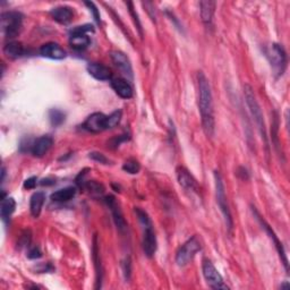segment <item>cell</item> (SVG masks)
<instances>
[{"label":"cell","mask_w":290,"mask_h":290,"mask_svg":"<svg viewBox=\"0 0 290 290\" xmlns=\"http://www.w3.org/2000/svg\"><path fill=\"white\" fill-rule=\"evenodd\" d=\"M197 86H198V108L202 118V125L205 134L212 138L215 130L213 98L211 92V86L206 76L200 72L197 74Z\"/></svg>","instance_id":"cell-1"},{"label":"cell","mask_w":290,"mask_h":290,"mask_svg":"<svg viewBox=\"0 0 290 290\" xmlns=\"http://www.w3.org/2000/svg\"><path fill=\"white\" fill-rule=\"evenodd\" d=\"M135 213L138 215L139 221L143 228V239L142 246L143 252L147 258H153L158 247V242H156V236L154 230H153V225L148 214L141 208H135Z\"/></svg>","instance_id":"cell-2"},{"label":"cell","mask_w":290,"mask_h":290,"mask_svg":"<svg viewBox=\"0 0 290 290\" xmlns=\"http://www.w3.org/2000/svg\"><path fill=\"white\" fill-rule=\"evenodd\" d=\"M244 94H245V99H246V103L248 108H250V113L252 115L253 119L258 126L259 131L262 135V140L264 141V144L267 148H269V142H268V135H267V128H265V123H264V118H263V114H262V109L259 105L258 100H256L254 92H253V89L250 85H245L244 86Z\"/></svg>","instance_id":"cell-3"},{"label":"cell","mask_w":290,"mask_h":290,"mask_svg":"<svg viewBox=\"0 0 290 290\" xmlns=\"http://www.w3.org/2000/svg\"><path fill=\"white\" fill-rule=\"evenodd\" d=\"M264 52L276 75H284L286 67H287V55H286L283 45L272 43L264 49Z\"/></svg>","instance_id":"cell-4"},{"label":"cell","mask_w":290,"mask_h":290,"mask_svg":"<svg viewBox=\"0 0 290 290\" xmlns=\"http://www.w3.org/2000/svg\"><path fill=\"white\" fill-rule=\"evenodd\" d=\"M214 180H215V194H217V203H218L219 208H220V211L223 214V218H225L228 230H229L231 233V231H233V227H234V221H233V217H231L229 205H228L226 190H225V184H223L222 177L219 171H214Z\"/></svg>","instance_id":"cell-5"},{"label":"cell","mask_w":290,"mask_h":290,"mask_svg":"<svg viewBox=\"0 0 290 290\" xmlns=\"http://www.w3.org/2000/svg\"><path fill=\"white\" fill-rule=\"evenodd\" d=\"M23 25V15L18 11H6L1 14V32L6 39H14Z\"/></svg>","instance_id":"cell-6"},{"label":"cell","mask_w":290,"mask_h":290,"mask_svg":"<svg viewBox=\"0 0 290 290\" xmlns=\"http://www.w3.org/2000/svg\"><path fill=\"white\" fill-rule=\"evenodd\" d=\"M201 242L198 240L196 236H193L189 238L179 250H178L176 254V263L179 267H185L187 265L190 261L194 259L197 252L201 251Z\"/></svg>","instance_id":"cell-7"},{"label":"cell","mask_w":290,"mask_h":290,"mask_svg":"<svg viewBox=\"0 0 290 290\" xmlns=\"http://www.w3.org/2000/svg\"><path fill=\"white\" fill-rule=\"evenodd\" d=\"M203 276H204L206 283L212 289H229L223 281L222 276L209 260H205L203 262Z\"/></svg>","instance_id":"cell-8"},{"label":"cell","mask_w":290,"mask_h":290,"mask_svg":"<svg viewBox=\"0 0 290 290\" xmlns=\"http://www.w3.org/2000/svg\"><path fill=\"white\" fill-rule=\"evenodd\" d=\"M253 210V213H254V215L256 217V219H258L259 220V222L261 223V226H262L264 229H265V231H267L268 233V235H269V237H270L271 239H272V242L275 243V245H276V247H277V251H278V253H279V255H280V258H281V260H283V262H284V265H285V268H286V270L288 271V259H287V255H286V252H285V248H284V246H283V244H281V242L279 240V238H278V236L275 234V231L272 230V228L268 225L267 222H265L264 220H263V218L261 217V215L259 214V212L258 211L255 210V208H253L252 209Z\"/></svg>","instance_id":"cell-9"},{"label":"cell","mask_w":290,"mask_h":290,"mask_svg":"<svg viewBox=\"0 0 290 290\" xmlns=\"http://www.w3.org/2000/svg\"><path fill=\"white\" fill-rule=\"evenodd\" d=\"M83 128L93 134L107 131V116L102 113H94L89 116L83 124Z\"/></svg>","instance_id":"cell-10"},{"label":"cell","mask_w":290,"mask_h":290,"mask_svg":"<svg viewBox=\"0 0 290 290\" xmlns=\"http://www.w3.org/2000/svg\"><path fill=\"white\" fill-rule=\"evenodd\" d=\"M105 202H106V204L108 205V208L110 209L111 213H113L114 221H115L116 226H117L118 229L120 231L126 230L127 223L125 221V219H124L123 212H122V210H120L118 203H117V201H116V198L113 195L106 196L105 197Z\"/></svg>","instance_id":"cell-11"},{"label":"cell","mask_w":290,"mask_h":290,"mask_svg":"<svg viewBox=\"0 0 290 290\" xmlns=\"http://www.w3.org/2000/svg\"><path fill=\"white\" fill-rule=\"evenodd\" d=\"M111 59H113L114 64L124 75H126L128 78H133V68L130 58H128L125 53L122 51H113L110 53Z\"/></svg>","instance_id":"cell-12"},{"label":"cell","mask_w":290,"mask_h":290,"mask_svg":"<svg viewBox=\"0 0 290 290\" xmlns=\"http://www.w3.org/2000/svg\"><path fill=\"white\" fill-rule=\"evenodd\" d=\"M53 144V139L50 135H43L41 138L36 139L32 143L31 152L32 154L36 158H42L44 154H47L48 151L50 150Z\"/></svg>","instance_id":"cell-13"},{"label":"cell","mask_w":290,"mask_h":290,"mask_svg":"<svg viewBox=\"0 0 290 290\" xmlns=\"http://www.w3.org/2000/svg\"><path fill=\"white\" fill-rule=\"evenodd\" d=\"M40 53L42 57L49 58V59L53 60H63L67 56V53L60 47L58 43L55 42H49L43 44L40 48Z\"/></svg>","instance_id":"cell-14"},{"label":"cell","mask_w":290,"mask_h":290,"mask_svg":"<svg viewBox=\"0 0 290 290\" xmlns=\"http://www.w3.org/2000/svg\"><path fill=\"white\" fill-rule=\"evenodd\" d=\"M88 72L91 76L99 81H111L113 80V73L107 66L99 63H90L88 65Z\"/></svg>","instance_id":"cell-15"},{"label":"cell","mask_w":290,"mask_h":290,"mask_svg":"<svg viewBox=\"0 0 290 290\" xmlns=\"http://www.w3.org/2000/svg\"><path fill=\"white\" fill-rule=\"evenodd\" d=\"M176 172H177V179L178 181H179L180 186H183V187L187 190H194V192L198 190L197 181L195 180V178L190 175V172L187 170V169L184 167H178Z\"/></svg>","instance_id":"cell-16"},{"label":"cell","mask_w":290,"mask_h":290,"mask_svg":"<svg viewBox=\"0 0 290 290\" xmlns=\"http://www.w3.org/2000/svg\"><path fill=\"white\" fill-rule=\"evenodd\" d=\"M111 88L117 93L120 98L123 99H131L133 98L134 91H133L132 85L128 83V81L124 80V78H113L111 80Z\"/></svg>","instance_id":"cell-17"},{"label":"cell","mask_w":290,"mask_h":290,"mask_svg":"<svg viewBox=\"0 0 290 290\" xmlns=\"http://www.w3.org/2000/svg\"><path fill=\"white\" fill-rule=\"evenodd\" d=\"M50 15H51V17L56 20V22L66 25V24L72 22L74 11L70 7L59 6V7H56V8H53V9H51Z\"/></svg>","instance_id":"cell-18"},{"label":"cell","mask_w":290,"mask_h":290,"mask_svg":"<svg viewBox=\"0 0 290 290\" xmlns=\"http://www.w3.org/2000/svg\"><path fill=\"white\" fill-rule=\"evenodd\" d=\"M92 253H93V261H94L95 271H97V286H95V288L99 289V288H101V283H102V265H101L100 251H99V246H98L97 235L94 236V239H93Z\"/></svg>","instance_id":"cell-19"},{"label":"cell","mask_w":290,"mask_h":290,"mask_svg":"<svg viewBox=\"0 0 290 290\" xmlns=\"http://www.w3.org/2000/svg\"><path fill=\"white\" fill-rule=\"evenodd\" d=\"M16 208V202L13 197H1V208H0V215H1L2 221L5 223L9 222L11 214L14 213Z\"/></svg>","instance_id":"cell-20"},{"label":"cell","mask_w":290,"mask_h":290,"mask_svg":"<svg viewBox=\"0 0 290 290\" xmlns=\"http://www.w3.org/2000/svg\"><path fill=\"white\" fill-rule=\"evenodd\" d=\"M3 53H5L7 58L17 59V58L24 56L25 49H24L23 44L20 42H17V41H9V42L3 47Z\"/></svg>","instance_id":"cell-21"},{"label":"cell","mask_w":290,"mask_h":290,"mask_svg":"<svg viewBox=\"0 0 290 290\" xmlns=\"http://www.w3.org/2000/svg\"><path fill=\"white\" fill-rule=\"evenodd\" d=\"M45 201V194L43 192H36L32 195L30 201V211L34 218H39L42 211Z\"/></svg>","instance_id":"cell-22"},{"label":"cell","mask_w":290,"mask_h":290,"mask_svg":"<svg viewBox=\"0 0 290 290\" xmlns=\"http://www.w3.org/2000/svg\"><path fill=\"white\" fill-rule=\"evenodd\" d=\"M215 5H217V3H215L214 1H211V0H205V1L200 2L201 17H202L203 22H204L205 24L212 23Z\"/></svg>","instance_id":"cell-23"},{"label":"cell","mask_w":290,"mask_h":290,"mask_svg":"<svg viewBox=\"0 0 290 290\" xmlns=\"http://www.w3.org/2000/svg\"><path fill=\"white\" fill-rule=\"evenodd\" d=\"M69 44L73 49L77 51L85 50L91 44V39L86 34H74L70 35Z\"/></svg>","instance_id":"cell-24"},{"label":"cell","mask_w":290,"mask_h":290,"mask_svg":"<svg viewBox=\"0 0 290 290\" xmlns=\"http://www.w3.org/2000/svg\"><path fill=\"white\" fill-rule=\"evenodd\" d=\"M76 195V188L75 187H66L63 189H59L51 195V200L55 202H68L74 198Z\"/></svg>","instance_id":"cell-25"},{"label":"cell","mask_w":290,"mask_h":290,"mask_svg":"<svg viewBox=\"0 0 290 290\" xmlns=\"http://www.w3.org/2000/svg\"><path fill=\"white\" fill-rule=\"evenodd\" d=\"M83 188H85L90 194H92L93 196H101L102 194L105 193V187H103V185L95 180L85 181Z\"/></svg>","instance_id":"cell-26"},{"label":"cell","mask_w":290,"mask_h":290,"mask_svg":"<svg viewBox=\"0 0 290 290\" xmlns=\"http://www.w3.org/2000/svg\"><path fill=\"white\" fill-rule=\"evenodd\" d=\"M65 114L59 109H51L49 113V119L53 126H59L65 122Z\"/></svg>","instance_id":"cell-27"},{"label":"cell","mask_w":290,"mask_h":290,"mask_svg":"<svg viewBox=\"0 0 290 290\" xmlns=\"http://www.w3.org/2000/svg\"><path fill=\"white\" fill-rule=\"evenodd\" d=\"M122 111L116 110L111 115L107 116V130H113L116 126H118L120 120H122Z\"/></svg>","instance_id":"cell-28"},{"label":"cell","mask_w":290,"mask_h":290,"mask_svg":"<svg viewBox=\"0 0 290 290\" xmlns=\"http://www.w3.org/2000/svg\"><path fill=\"white\" fill-rule=\"evenodd\" d=\"M123 169L126 172L131 173V175H135L139 173L141 170V164L139 163L138 160L135 159H128L125 163L123 164Z\"/></svg>","instance_id":"cell-29"},{"label":"cell","mask_w":290,"mask_h":290,"mask_svg":"<svg viewBox=\"0 0 290 290\" xmlns=\"http://www.w3.org/2000/svg\"><path fill=\"white\" fill-rule=\"evenodd\" d=\"M89 32H94V27L91 24H85V25H81V26H76L70 30L69 34L74 35V34H86L88 35Z\"/></svg>","instance_id":"cell-30"},{"label":"cell","mask_w":290,"mask_h":290,"mask_svg":"<svg viewBox=\"0 0 290 290\" xmlns=\"http://www.w3.org/2000/svg\"><path fill=\"white\" fill-rule=\"evenodd\" d=\"M122 268H123V273H124V277H125V280L128 281L131 279V276H132V261H131V258H126L125 260L123 261Z\"/></svg>","instance_id":"cell-31"},{"label":"cell","mask_w":290,"mask_h":290,"mask_svg":"<svg viewBox=\"0 0 290 290\" xmlns=\"http://www.w3.org/2000/svg\"><path fill=\"white\" fill-rule=\"evenodd\" d=\"M127 6L130 7V13L132 15V17H133V20H134V23H135V25L136 27H138V30L140 32V35L142 36L143 35V31H142V25H141V22H140V19H139V16H138V13L134 10V6H133V2H127Z\"/></svg>","instance_id":"cell-32"},{"label":"cell","mask_w":290,"mask_h":290,"mask_svg":"<svg viewBox=\"0 0 290 290\" xmlns=\"http://www.w3.org/2000/svg\"><path fill=\"white\" fill-rule=\"evenodd\" d=\"M89 158L92 159L93 161H97V162H99V163H102V164L109 163V159H108L105 154H102V153H100V152H91L89 154Z\"/></svg>","instance_id":"cell-33"},{"label":"cell","mask_w":290,"mask_h":290,"mask_svg":"<svg viewBox=\"0 0 290 290\" xmlns=\"http://www.w3.org/2000/svg\"><path fill=\"white\" fill-rule=\"evenodd\" d=\"M85 5L90 8V10H91V11H92V14H93V16H94L95 22L100 24V13H99V10H98L97 6H95L93 2H90V1H85Z\"/></svg>","instance_id":"cell-34"},{"label":"cell","mask_w":290,"mask_h":290,"mask_svg":"<svg viewBox=\"0 0 290 290\" xmlns=\"http://www.w3.org/2000/svg\"><path fill=\"white\" fill-rule=\"evenodd\" d=\"M41 256H42V253H41L40 248H39V247H36V246L31 247L30 250H28V252H27V258H28V259L34 260V259H39V258H41Z\"/></svg>","instance_id":"cell-35"},{"label":"cell","mask_w":290,"mask_h":290,"mask_svg":"<svg viewBox=\"0 0 290 290\" xmlns=\"http://www.w3.org/2000/svg\"><path fill=\"white\" fill-rule=\"evenodd\" d=\"M36 177H31L28 178V179L25 180V183H24V188H27V189H33L36 186Z\"/></svg>","instance_id":"cell-36"},{"label":"cell","mask_w":290,"mask_h":290,"mask_svg":"<svg viewBox=\"0 0 290 290\" xmlns=\"http://www.w3.org/2000/svg\"><path fill=\"white\" fill-rule=\"evenodd\" d=\"M127 135H120L119 138H117V139H114V140H111V145L110 146L111 147H117V146H119L120 145V143L123 142V141H126L128 138H126Z\"/></svg>","instance_id":"cell-37"},{"label":"cell","mask_w":290,"mask_h":290,"mask_svg":"<svg viewBox=\"0 0 290 290\" xmlns=\"http://www.w3.org/2000/svg\"><path fill=\"white\" fill-rule=\"evenodd\" d=\"M5 176H6V170H5V167H2V169H1V181H3V179H5Z\"/></svg>","instance_id":"cell-38"}]
</instances>
